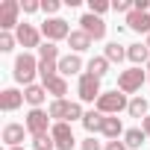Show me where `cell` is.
Returning <instances> with one entry per match:
<instances>
[{
  "label": "cell",
  "mask_w": 150,
  "mask_h": 150,
  "mask_svg": "<svg viewBox=\"0 0 150 150\" xmlns=\"http://www.w3.org/2000/svg\"><path fill=\"white\" fill-rule=\"evenodd\" d=\"M129 106V100H127V94L124 91H103L100 94V100H97V112H103V115H118V112H124Z\"/></svg>",
  "instance_id": "cell-1"
},
{
  "label": "cell",
  "mask_w": 150,
  "mask_h": 150,
  "mask_svg": "<svg viewBox=\"0 0 150 150\" xmlns=\"http://www.w3.org/2000/svg\"><path fill=\"white\" fill-rule=\"evenodd\" d=\"M35 74H38V62H35V56L21 53V56L15 59V80H18V83H24V88H27V86H33Z\"/></svg>",
  "instance_id": "cell-2"
},
{
  "label": "cell",
  "mask_w": 150,
  "mask_h": 150,
  "mask_svg": "<svg viewBox=\"0 0 150 150\" xmlns=\"http://www.w3.org/2000/svg\"><path fill=\"white\" fill-rule=\"evenodd\" d=\"M77 94H80V100L83 103H94V100H100V80L97 77H91V74L86 71V74H80V83H77Z\"/></svg>",
  "instance_id": "cell-3"
},
{
  "label": "cell",
  "mask_w": 150,
  "mask_h": 150,
  "mask_svg": "<svg viewBox=\"0 0 150 150\" xmlns=\"http://www.w3.org/2000/svg\"><path fill=\"white\" fill-rule=\"evenodd\" d=\"M144 80H147V74H144L141 68L121 71V77H118V91H124V94H132V91H138V88L144 86Z\"/></svg>",
  "instance_id": "cell-4"
},
{
  "label": "cell",
  "mask_w": 150,
  "mask_h": 150,
  "mask_svg": "<svg viewBox=\"0 0 150 150\" xmlns=\"http://www.w3.org/2000/svg\"><path fill=\"white\" fill-rule=\"evenodd\" d=\"M74 30L68 27V21H62V18H47L44 24H41V35L47 38V41H62V38H68Z\"/></svg>",
  "instance_id": "cell-5"
},
{
  "label": "cell",
  "mask_w": 150,
  "mask_h": 150,
  "mask_svg": "<svg viewBox=\"0 0 150 150\" xmlns=\"http://www.w3.org/2000/svg\"><path fill=\"white\" fill-rule=\"evenodd\" d=\"M80 30H83L86 35H91L94 41L106 38V24H103V18H100V15H91V12H86V15L80 18Z\"/></svg>",
  "instance_id": "cell-6"
},
{
  "label": "cell",
  "mask_w": 150,
  "mask_h": 150,
  "mask_svg": "<svg viewBox=\"0 0 150 150\" xmlns=\"http://www.w3.org/2000/svg\"><path fill=\"white\" fill-rule=\"evenodd\" d=\"M47 127H50V112L30 109V115H27V132H33V138L35 135H47Z\"/></svg>",
  "instance_id": "cell-7"
},
{
  "label": "cell",
  "mask_w": 150,
  "mask_h": 150,
  "mask_svg": "<svg viewBox=\"0 0 150 150\" xmlns=\"http://www.w3.org/2000/svg\"><path fill=\"white\" fill-rule=\"evenodd\" d=\"M18 12H21V3L18 0H3V6H0V30H18L21 24H18Z\"/></svg>",
  "instance_id": "cell-8"
},
{
  "label": "cell",
  "mask_w": 150,
  "mask_h": 150,
  "mask_svg": "<svg viewBox=\"0 0 150 150\" xmlns=\"http://www.w3.org/2000/svg\"><path fill=\"white\" fill-rule=\"evenodd\" d=\"M50 135L56 141V150H71L74 144H77V138H74V129L68 124H53L50 127Z\"/></svg>",
  "instance_id": "cell-9"
},
{
  "label": "cell",
  "mask_w": 150,
  "mask_h": 150,
  "mask_svg": "<svg viewBox=\"0 0 150 150\" xmlns=\"http://www.w3.org/2000/svg\"><path fill=\"white\" fill-rule=\"evenodd\" d=\"M127 27H129L132 33H147V35H150V12L132 9V12L127 15Z\"/></svg>",
  "instance_id": "cell-10"
},
{
  "label": "cell",
  "mask_w": 150,
  "mask_h": 150,
  "mask_svg": "<svg viewBox=\"0 0 150 150\" xmlns=\"http://www.w3.org/2000/svg\"><path fill=\"white\" fill-rule=\"evenodd\" d=\"M21 103H24V91H18V88H3L0 91V109L3 112H15Z\"/></svg>",
  "instance_id": "cell-11"
},
{
  "label": "cell",
  "mask_w": 150,
  "mask_h": 150,
  "mask_svg": "<svg viewBox=\"0 0 150 150\" xmlns=\"http://www.w3.org/2000/svg\"><path fill=\"white\" fill-rule=\"evenodd\" d=\"M38 30L33 27V24H21L18 30H15V38H18V44H24V47H38Z\"/></svg>",
  "instance_id": "cell-12"
},
{
  "label": "cell",
  "mask_w": 150,
  "mask_h": 150,
  "mask_svg": "<svg viewBox=\"0 0 150 150\" xmlns=\"http://www.w3.org/2000/svg\"><path fill=\"white\" fill-rule=\"evenodd\" d=\"M24 132H27V124H6V127H3V141H6L9 147H21Z\"/></svg>",
  "instance_id": "cell-13"
},
{
  "label": "cell",
  "mask_w": 150,
  "mask_h": 150,
  "mask_svg": "<svg viewBox=\"0 0 150 150\" xmlns=\"http://www.w3.org/2000/svg\"><path fill=\"white\" fill-rule=\"evenodd\" d=\"M44 88H47V94H53L56 100H65V94H68V83H65V77L62 74H56V77H50L47 83H41Z\"/></svg>",
  "instance_id": "cell-14"
},
{
  "label": "cell",
  "mask_w": 150,
  "mask_h": 150,
  "mask_svg": "<svg viewBox=\"0 0 150 150\" xmlns=\"http://www.w3.org/2000/svg\"><path fill=\"white\" fill-rule=\"evenodd\" d=\"M44 97H47V88H44V86H35V83H33V86H27V88H24V100H27L33 109H41Z\"/></svg>",
  "instance_id": "cell-15"
},
{
  "label": "cell",
  "mask_w": 150,
  "mask_h": 150,
  "mask_svg": "<svg viewBox=\"0 0 150 150\" xmlns=\"http://www.w3.org/2000/svg\"><path fill=\"white\" fill-rule=\"evenodd\" d=\"M80 68H83V59L77 53L59 59V74H62V77H74V74H80Z\"/></svg>",
  "instance_id": "cell-16"
},
{
  "label": "cell",
  "mask_w": 150,
  "mask_h": 150,
  "mask_svg": "<svg viewBox=\"0 0 150 150\" xmlns=\"http://www.w3.org/2000/svg\"><path fill=\"white\" fill-rule=\"evenodd\" d=\"M91 41H94V38H91V35H86L83 30H74V33L68 35V44H71V50H74V53L88 50V47H91Z\"/></svg>",
  "instance_id": "cell-17"
},
{
  "label": "cell",
  "mask_w": 150,
  "mask_h": 150,
  "mask_svg": "<svg viewBox=\"0 0 150 150\" xmlns=\"http://www.w3.org/2000/svg\"><path fill=\"white\" fill-rule=\"evenodd\" d=\"M127 59L135 62V68H138V65L150 62V47H147V44H129V47H127Z\"/></svg>",
  "instance_id": "cell-18"
},
{
  "label": "cell",
  "mask_w": 150,
  "mask_h": 150,
  "mask_svg": "<svg viewBox=\"0 0 150 150\" xmlns=\"http://www.w3.org/2000/svg\"><path fill=\"white\" fill-rule=\"evenodd\" d=\"M47 112H50V118H53L56 124H68V112H71V103H68V100H53Z\"/></svg>",
  "instance_id": "cell-19"
},
{
  "label": "cell",
  "mask_w": 150,
  "mask_h": 150,
  "mask_svg": "<svg viewBox=\"0 0 150 150\" xmlns=\"http://www.w3.org/2000/svg\"><path fill=\"white\" fill-rule=\"evenodd\" d=\"M103 121H106V115L97 112V109H91V112L83 115V127H86L88 132H100V129H103Z\"/></svg>",
  "instance_id": "cell-20"
},
{
  "label": "cell",
  "mask_w": 150,
  "mask_h": 150,
  "mask_svg": "<svg viewBox=\"0 0 150 150\" xmlns=\"http://www.w3.org/2000/svg\"><path fill=\"white\" fill-rule=\"evenodd\" d=\"M100 132H103L106 138H112V141H115V138L124 132V124H121V118H118V115H106V121H103V129H100Z\"/></svg>",
  "instance_id": "cell-21"
},
{
  "label": "cell",
  "mask_w": 150,
  "mask_h": 150,
  "mask_svg": "<svg viewBox=\"0 0 150 150\" xmlns=\"http://www.w3.org/2000/svg\"><path fill=\"white\" fill-rule=\"evenodd\" d=\"M88 74H91V77H106V74H109V59L106 56H94L91 62H88Z\"/></svg>",
  "instance_id": "cell-22"
},
{
  "label": "cell",
  "mask_w": 150,
  "mask_h": 150,
  "mask_svg": "<svg viewBox=\"0 0 150 150\" xmlns=\"http://www.w3.org/2000/svg\"><path fill=\"white\" fill-rule=\"evenodd\" d=\"M144 138H147V132H144V129H138V127H132V129H127V132H124V144H127V147H141V144H144Z\"/></svg>",
  "instance_id": "cell-23"
},
{
  "label": "cell",
  "mask_w": 150,
  "mask_h": 150,
  "mask_svg": "<svg viewBox=\"0 0 150 150\" xmlns=\"http://www.w3.org/2000/svg\"><path fill=\"white\" fill-rule=\"evenodd\" d=\"M38 62H59V47H56L53 41L41 44V47H38Z\"/></svg>",
  "instance_id": "cell-24"
},
{
  "label": "cell",
  "mask_w": 150,
  "mask_h": 150,
  "mask_svg": "<svg viewBox=\"0 0 150 150\" xmlns=\"http://www.w3.org/2000/svg\"><path fill=\"white\" fill-rule=\"evenodd\" d=\"M127 112H129L132 118H141V121H144V118H147V100H144V97H132L129 106H127Z\"/></svg>",
  "instance_id": "cell-25"
},
{
  "label": "cell",
  "mask_w": 150,
  "mask_h": 150,
  "mask_svg": "<svg viewBox=\"0 0 150 150\" xmlns=\"http://www.w3.org/2000/svg\"><path fill=\"white\" fill-rule=\"evenodd\" d=\"M103 56H106L109 62H121V59L127 56V50H124L118 41H112V44H106V53H103Z\"/></svg>",
  "instance_id": "cell-26"
},
{
  "label": "cell",
  "mask_w": 150,
  "mask_h": 150,
  "mask_svg": "<svg viewBox=\"0 0 150 150\" xmlns=\"http://www.w3.org/2000/svg\"><path fill=\"white\" fill-rule=\"evenodd\" d=\"M33 147H35V150H53L56 141H53V135L47 132V135H35V138H33Z\"/></svg>",
  "instance_id": "cell-27"
},
{
  "label": "cell",
  "mask_w": 150,
  "mask_h": 150,
  "mask_svg": "<svg viewBox=\"0 0 150 150\" xmlns=\"http://www.w3.org/2000/svg\"><path fill=\"white\" fill-rule=\"evenodd\" d=\"M15 35H9V33H0V50H3V53H9L12 47H15Z\"/></svg>",
  "instance_id": "cell-28"
},
{
  "label": "cell",
  "mask_w": 150,
  "mask_h": 150,
  "mask_svg": "<svg viewBox=\"0 0 150 150\" xmlns=\"http://www.w3.org/2000/svg\"><path fill=\"white\" fill-rule=\"evenodd\" d=\"M88 9H91V15H103L109 9V3L106 0H88Z\"/></svg>",
  "instance_id": "cell-29"
},
{
  "label": "cell",
  "mask_w": 150,
  "mask_h": 150,
  "mask_svg": "<svg viewBox=\"0 0 150 150\" xmlns=\"http://www.w3.org/2000/svg\"><path fill=\"white\" fill-rule=\"evenodd\" d=\"M112 9H115V12H127V15H129V12L135 9V0H118V3H112Z\"/></svg>",
  "instance_id": "cell-30"
},
{
  "label": "cell",
  "mask_w": 150,
  "mask_h": 150,
  "mask_svg": "<svg viewBox=\"0 0 150 150\" xmlns=\"http://www.w3.org/2000/svg\"><path fill=\"white\" fill-rule=\"evenodd\" d=\"M21 9H24L27 15H33V12H38V9H41V3H38V0H24Z\"/></svg>",
  "instance_id": "cell-31"
},
{
  "label": "cell",
  "mask_w": 150,
  "mask_h": 150,
  "mask_svg": "<svg viewBox=\"0 0 150 150\" xmlns=\"http://www.w3.org/2000/svg\"><path fill=\"white\" fill-rule=\"evenodd\" d=\"M41 9H44L47 15H56V12H59V0H44V3H41Z\"/></svg>",
  "instance_id": "cell-32"
},
{
  "label": "cell",
  "mask_w": 150,
  "mask_h": 150,
  "mask_svg": "<svg viewBox=\"0 0 150 150\" xmlns=\"http://www.w3.org/2000/svg\"><path fill=\"white\" fill-rule=\"evenodd\" d=\"M83 150H100V141H94V138H86V141H83Z\"/></svg>",
  "instance_id": "cell-33"
},
{
  "label": "cell",
  "mask_w": 150,
  "mask_h": 150,
  "mask_svg": "<svg viewBox=\"0 0 150 150\" xmlns=\"http://www.w3.org/2000/svg\"><path fill=\"white\" fill-rule=\"evenodd\" d=\"M103 150H127V144H124V141H118V138H115V141H109V144H106V147H103Z\"/></svg>",
  "instance_id": "cell-34"
},
{
  "label": "cell",
  "mask_w": 150,
  "mask_h": 150,
  "mask_svg": "<svg viewBox=\"0 0 150 150\" xmlns=\"http://www.w3.org/2000/svg\"><path fill=\"white\" fill-rule=\"evenodd\" d=\"M135 9H138V12H147V9H150V0H135Z\"/></svg>",
  "instance_id": "cell-35"
},
{
  "label": "cell",
  "mask_w": 150,
  "mask_h": 150,
  "mask_svg": "<svg viewBox=\"0 0 150 150\" xmlns=\"http://www.w3.org/2000/svg\"><path fill=\"white\" fill-rule=\"evenodd\" d=\"M141 129H144V132H147V138H150V115L141 121Z\"/></svg>",
  "instance_id": "cell-36"
},
{
  "label": "cell",
  "mask_w": 150,
  "mask_h": 150,
  "mask_svg": "<svg viewBox=\"0 0 150 150\" xmlns=\"http://www.w3.org/2000/svg\"><path fill=\"white\" fill-rule=\"evenodd\" d=\"M147 83H150V62H147Z\"/></svg>",
  "instance_id": "cell-37"
},
{
  "label": "cell",
  "mask_w": 150,
  "mask_h": 150,
  "mask_svg": "<svg viewBox=\"0 0 150 150\" xmlns=\"http://www.w3.org/2000/svg\"><path fill=\"white\" fill-rule=\"evenodd\" d=\"M9 150H27V147H9Z\"/></svg>",
  "instance_id": "cell-38"
},
{
  "label": "cell",
  "mask_w": 150,
  "mask_h": 150,
  "mask_svg": "<svg viewBox=\"0 0 150 150\" xmlns=\"http://www.w3.org/2000/svg\"><path fill=\"white\" fill-rule=\"evenodd\" d=\"M144 44H147V47H150V35H147V41H144Z\"/></svg>",
  "instance_id": "cell-39"
}]
</instances>
